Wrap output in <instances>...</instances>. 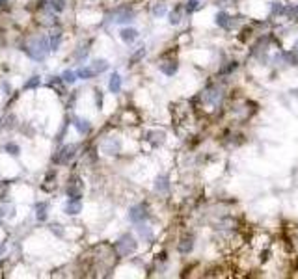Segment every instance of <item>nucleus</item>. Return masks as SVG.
Listing matches in <instances>:
<instances>
[{
  "label": "nucleus",
  "mask_w": 298,
  "mask_h": 279,
  "mask_svg": "<svg viewBox=\"0 0 298 279\" xmlns=\"http://www.w3.org/2000/svg\"><path fill=\"white\" fill-rule=\"evenodd\" d=\"M49 52H53L51 50V39H49V36H41V38L30 41V45L26 48V54L30 56L32 60H36V62L45 60Z\"/></svg>",
  "instance_id": "obj_1"
},
{
  "label": "nucleus",
  "mask_w": 298,
  "mask_h": 279,
  "mask_svg": "<svg viewBox=\"0 0 298 279\" xmlns=\"http://www.w3.org/2000/svg\"><path fill=\"white\" fill-rule=\"evenodd\" d=\"M198 101L201 102V106L205 110H216L222 102V92L216 86H209V88H205V90L201 92Z\"/></svg>",
  "instance_id": "obj_2"
},
{
  "label": "nucleus",
  "mask_w": 298,
  "mask_h": 279,
  "mask_svg": "<svg viewBox=\"0 0 298 279\" xmlns=\"http://www.w3.org/2000/svg\"><path fill=\"white\" fill-rule=\"evenodd\" d=\"M116 249L119 257H129L134 249H136V240L130 234H123L119 240L116 242Z\"/></svg>",
  "instance_id": "obj_3"
},
{
  "label": "nucleus",
  "mask_w": 298,
  "mask_h": 279,
  "mask_svg": "<svg viewBox=\"0 0 298 279\" xmlns=\"http://www.w3.org/2000/svg\"><path fill=\"white\" fill-rule=\"evenodd\" d=\"M129 218H130V222H134V224L145 222V220L149 218V212H147V205H145V203L134 205V207L129 210Z\"/></svg>",
  "instance_id": "obj_4"
},
{
  "label": "nucleus",
  "mask_w": 298,
  "mask_h": 279,
  "mask_svg": "<svg viewBox=\"0 0 298 279\" xmlns=\"http://www.w3.org/2000/svg\"><path fill=\"white\" fill-rule=\"evenodd\" d=\"M75 151H77V145H63V147L54 155V162L56 164H67L73 156H75Z\"/></svg>",
  "instance_id": "obj_5"
},
{
  "label": "nucleus",
  "mask_w": 298,
  "mask_h": 279,
  "mask_svg": "<svg viewBox=\"0 0 298 279\" xmlns=\"http://www.w3.org/2000/svg\"><path fill=\"white\" fill-rule=\"evenodd\" d=\"M112 17H114V23L118 24H129L134 21V11L130 8H119L118 11H114L112 13Z\"/></svg>",
  "instance_id": "obj_6"
},
{
  "label": "nucleus",
  "mask_w": 298,
  "mask_h": 279,
  "mask_svg": "<svg viewBox=\"0 0 298 279\" xmlns=\"http://www.w3.org/2000/svg\"><path fill=\"white\" fill-rule=\"evenodd\" d=\"M192 248H194V236H192L190 232L188 234H183L181 236V242H179V251L186 255V253H190Z\"/></svg>",
  "instance_id": "obj_7"
},
{
  "label": "nucleus",
  "mask_w": 298,
  "mask_h": 279,
  "mask_svg": "<svg viewBox=\"0 0 298 279\" xmlns=\"http://www.w3.org/2000/svg\"><path fill=\"white\" fill-rule=\"evenodd\" d=\"M119 149H121V145H119V141L114 138H108L107 141L103 143V151H105L107 155H118Z\"/></svg>",
  "instance_id": "obj_8"
},
{
  "label": "nucleus",
  "mask_w": 298,
  "mask_h": 279,
  "mask_svg": "<svg viewBox=\"0 0 298 279\" xmlns=\"http://www.w3.org/2000/svg\"><path fill=\"white\" fill-rule=\"evenodd\" d=\"M216 24L220 28H224V30H228V28H231V24H233V19H231V15H228V11H220L216 15Z\"/></svg>",
  "instance_id": "obj_9"
},
{
  "label": "nucleus",
  "mask_w": 298,
  "mask_h": 279,
  "mask_svg": "<svg viewBox=\"0 0 298 279\" xmlns=\"http://www.w3.org/2000/svg\"><path fill=\"white\" fill-rule=\"evenodd\" d=\"M82 210V203H80V199H69L67 205H65V214H69V216H75V214H78Z\"/></svg>",
  "instance_id": "obj_10"
},
{
  "label": "nucleus",
  "mask_w": 298,
  "mask_h": 279,
  "mask_svg": "<svg viewBox=\"0 0 298 279\" xmlns=\"http://www.w3.org/2000/svg\"><path fill=\"white\" fill-rule=\"evenodd\" d=\"M73 123H75V129L78 131V134H88L90 129H92L90 121H88V119H82V117H75Z\"/></svg>",
  "instance_id": "obj_11"
},
{
  "label": "nucleus",
  "mask_w": 298,
  "mask_h": 279,
  "mask_svg": "<svg viewBox=\"0 0 298 279\" xmlns=\"http://www.w3.org/2000/svg\"><path fill=\"white\" fill-rule=\"evenodd\" d=\"M147 140H149V143H151L153 147H159L162 141H164V132H162V131L147 132Z\"/></svg>",
  "instance_id": "obj_12"
},
{
  "label": "nucleus",
  "mask_w": 298,
  "mask_h": 279,
  "mask_svg": "<svg viewBox=\"0 0 298 279\" xmlns=\"http://www.w3.org/2000/svg\"><path fill=\"white\" fill-rule=\"evenodd\" d=\"M119 38H121L123 43H132V41L138 38V32L134 30V28H123V30L119 32Z\"/></svg>",
  "instance_id": "obj_13"
},
{
  "label": "nucleus",
  "mask_w": 298,
  "mask_h": 279,
  "mask_svg": "<svg viewBox=\"0 0 298 279\" xmlns=\"http://www.w3.org/2000/svg\"><path fill=\"white\" fill-rule=\"evenodd\" d=\"M161 71L164 75H168V77H174L177 73V62L176 60H168V62H164L161 65Z\"/></svg>",
  "instance_id": "obj_14"
},
{
  "label": "nucleus",
  "mask_w": 298,
  "mask_h": 279,
  "mask_svg": "<svg viewBox=\"0 0 298 279\" xmlns=\"http://www.w3.org/2000/svg\"><path fill=\"white\" fill-rule=\"evenodd\" d=\"M108 90L112 93H119V90H121V77L118 75V73H114L112 77H110V82H108Z\"/></svg>",
  "instance_id": "obj_15"
},
{
  "label": "nucleus",
  "mask_w": 298,
  "mask_h": 279,
  "mask_svg": "<svg viewBox=\"0 0 298 279\" xmlns=\"http://www.w3.org/2000/svg\"><path fill=\"white\" fill-rule=\"evenodd\" d=\"M90 67L93 69V73H95V75H101V73H105V71L108 69V62H107V60H101V58H99V60H93Z\"/></svg>",
  "instance_id": "obj_16"
},
{
  "label": "nucleus",
  "mask_w": 298,
  "mask_h": 279,
  "mask_svg": "<svg viewBox=\"0 0 298 279\" xmlns=\"http://www.w3.org/2000/svg\"><path fill=\"white\" fill-rule=\"evenodd\" d=\"M136 229H138V232H140V236L145 238V240H151V238H153V232H151V229H149L147 225H144V222H140Z\"/></svg>",
  "instance_id": "obj_17"
},
{
  "label": "nucleus",
  "mask_w": 298,
  "mask_h": 279,
  "mask_svg": "<svg viewBox=\"0 0 298 279\" xmlns=\"http://www.w3.org/2000/svg\"><path fill=\"white\" fill-rule=\"evenodd\" d=\"M181 11H183V8L181 6H177L176 9H172L168 13V19L172 24H179V21H181Z\"/></svg>",
  "instance_id": "obj_18"
},
{
  "label": "nucleus",
  "mask_w": 298,
  "mask_h": 279,
  "mask_svg": "<svg viewBox=\"0 0 298 279\" xmlns=\"http://www.w3.org/2000/svg\"><path fill=\"white\" fill-rule=\"evenodd\" d=\"M77 77L82 78V80H88V78L95 77V73H93L92 67H80V69H77Z\"/></svg>",
  "instance_id": "obj_19"
},
{
  "label": "nucleus",
  "mask_w": 298,
  "mask_h": 279,
  "mask_svg": "<svg viewBox=\"0 0 298 279\" xmlns=\"http://www.w3.org/2000/svg\"><path fill=\"white\" fill-rule=\"evenodd\" d=\"M77 71H63L61 73V80L65 82V84H75V80H77Z\"/></svg>",
  "instance_id": "obj_20"
},
{
  "label": "nucleus",
  "mask_w": 298,
  "mask_h": 279,
  "mask_svg": "<svg viewBox=\"0 0 298 279\" xmlns=\"http://www.w3.org/2000/svg\"><path fill=\"white\" fill-rule=\"evenodd\" d=\"M168 177H164V175H161V177L157 179V183H155V188L159 190V192H168Z\"/></svg>",
  "instance_id": "obj_21"
},
{
  "label": "nucleus",
  "mask_w": 298,
  "mask_h": 279,
  "mask_svg": "<svg viewBox=\"0 0 298 279\" xmlns=\"http://www.w3.org/2000/svg\"><path fill=\"white\" fill-rule=\"evenodd\" d=\"M51 50H58V46H60V41H61V36L60 34H54V36H51Z\"/></svg>",
  "instance_id": "obj_22"
},
{
  "label": "nucleus",
  "mask_w": 298,
  "mask_h": 279,
  "mask_svg": "<svg viewBox=\"0 0 298 279\" xmlns=\"http://www.w3.org/2000/svg\"><path fill=\"white\" fill-rule=\"evenodd\" d=\"M38 220L39 222H45L47 220V205L45 203H39L38 205Z\"/></svg>",
  "instance_id": "obj_23"
},
{
  "label": "nucleus",
  "mask_w": 298,
  "mask_h": 279,
  "mask_svg": "<svg viewBox=\"0 0 298 279\" xmlns=\"http://www.w3.org/2000/svg\"><path fill=\"white\" fill-rule=\"evenodd\" d=\"M184 9H186L188 13H194L196 9H199V2L198 0H188V2H186V6H184Z\"/></svg>",
  "instance_id": "obj_24"
},
{
  "label": "nucleus",
  "mask_w": 298,
  "mask_h": 279,
  "mask_svg": "<svg viewBox=\"0 0 298 279\" xmlns=\"http://www.w3.org/2000/svg\"><path fill=\"white\" fill-rule=\"evenodd\" d=\"M6 151H8L9 155L17 156V155H19V151H21V149H19V145H17V143H13V141H9V143H6Z\"/></svg>",
  "instance_id": "obj_25"
},
{
  "label": "nucleus",
  "mask_w": 298,
  "mask_h": 279,
  "mask_svg": "<svg viewBox=\"0 0 298 279\" xmlns=\"http://www.w3.org/2000/svg\"><path fill=\"white\" fill-rule=\"evenodd\" d=\"M51 6H53L54 11H63V8H65V0H51Z\"/></svg>",
  "instance_id": "obj_26"
},
{
  "label": "nucleus",
  "mask_w": 298,
  "mask_h": 279,
  "mask_svg": "<svg viewBox=\"0 0 298 279\" xmlns=\"http://www.w3.org/2000/svg\"><path fill=\"white\" fill-rule=\"evenodd\" d=\"M283 6L280 4V2H272V6H270V13L272 15H280V13H283Z\"/></svg>",
  "instance_id": "obj_27"
},
{
  "label": "nucleus",
  "mask_w": 298,
  "mask_h": 279,
  "mask_svg": "<svg viewBox=\"0 0 298 279\" xmlns=\"http://www.w3.org/2000/svg\"><path fill=\"white\" fill-rule=\"evenodd\" d=\"M38 86H39V77H32L30 80L24 84V88H26V90H34V88H38Z\"/></svg>",
  "instance_id": "obj_28"
},
{
  "label": "nucleus",
  "mask_w": 298,
  "mask_h": 279,
  "mask_svg": "<svg viewBox=\"0 0 298 279\" xmlns=\"http://www.w3.org/2000/svg\"><path fill=\"white\" fill-rule=\"evenodd\" d=\"M233 69H237V62H231V65H224L220 71V75H226V73H231Z\"/></svg>",
  "instance_id": "obj_29"
},
{
  "label": "nucleus",
  "mask_w": 298,
  "mask_h": 279,
  "mask_svg": "<svg viewBox=\"0 0 298 279\" xmlns=\"http://www.w3.org/2000/svg\"><path fill=\"white\" fill-rule=\"evenodd\" d=\"M250 32H252V28H244V30H240L238 39H240V41H246V39L250 38Z\"/></svg>",
  "instance_id": "obj_30"
},
{
  "label": "nucleus",
  "mask_w": 298,
  "mask_h": 279,
  "mask_svg": "<svg viewBox=\"0 0 298 279\" xmlns=\"http://www.w3.org/2000/svg\"><path fill=\"white\" fill-rule=\"evenodd\" d=\"M95 102H97V108H103V93L95 92Z\"/></svg>",
  "instance_id": "obj_31"
},
{
  "label": "nucleus",
  "mask_w": 298,
  "mask_h": 279,
  "mask_svg": "<svg viewBox=\"0 0 298 279\" xmlns=\"http://www.w3.org/2000/svg\"><path fill=\"white\" fill-rule=\"evenodd\" d=\"M145 54V50L144 48H142V50H140V52H136V54L132 56V62H136V60H140V58H142V56Z\"/></svg>",
  "instance_id": "obj_32"
},
{
  "label": "nucleus",
  "mask_w": 298,
  "mask_h": 279,
  "mask_svg": "<svg viewBox=\"0 0 298 279\" xmlns=\"http://www.w3.org/2000/svg\"><path fill=\"white\" fill-rule=\"evenodd\" d=\"M293 52H295V54L298 56V39L295 41V46H293Z\"/></svg>",
  "instance_id": "obj_33"
},
{
  "label": "nucleus",
  "mask_w": 298,
  "mask_h": 279,
  "mask_svg": "<svg viewBox=\"0 0 298 279\" xmlns=\"http://www.w3.org/2000/svg\"><path fill=\"white\" fill-rule=\"evenodd\" d=\"M155 13H157V15H162V13H164V8H157L155 9Z\"/></svg>",
  "instance_id": "obj_34"
}]
</instances>
